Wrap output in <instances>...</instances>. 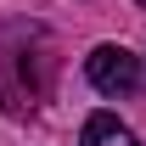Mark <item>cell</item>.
Wrapping results in <instances>:
<instances>
[{
  "mask_svg": "<svg viewBox=\"0 0 146 146\" xmlns=\"http://www.w3.org/2000/svg\"><path fill=\"white\" fill-rule=\"evenodd\" d=\"M141 6H146V0H141Z\"/></svg>",
  "mask_w": 146,
  "mask_h": 146,
  "instance_id": "cell-3",
  "label": "cell"
},
{
  "mask_svg": "<svg viewBox=\"0 0 146 146\" xmlns=\"http://www.w3.org/2000/svg\"><path fill=\"white\" fill-rule=\"evenodd\" d=\"M84 73H90V84L101 96H129L141 84V56H129L124 45H96L84 56Z\"/></svg>",
  "mask_w": 146,
  "mask_h": 146,
  "instance_id": "cell-1",
  "label": "cell"
},
{
  "mask_svg": "<svg viewBox=\"0 0 146 146\" xmlns=\"http://www.w3.org/2000/svg\"><path fill=\"white\" fill-rule=\"evenodd\" d=\"M79 146H141V141H135V129H129V124H118L112 112H90V118H84Z\"/></svg>",
  "mask_w": 146,
  "mask_h": 146,
  "instance_id": "cell-2",
  "label": "cell"
}]
</instances>
